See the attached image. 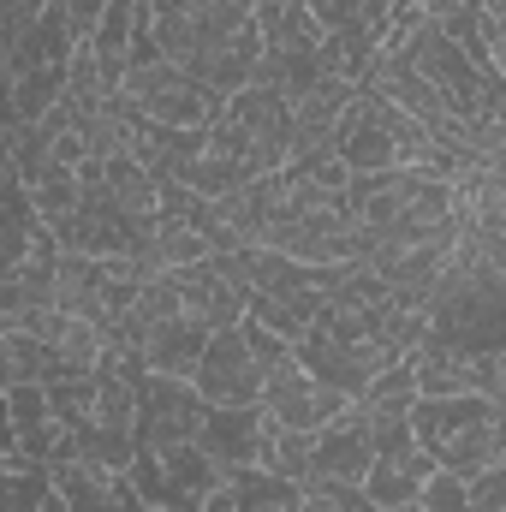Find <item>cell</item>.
Here are the masks:
<instances>
[{"label":"cell","instance_id":"27","mask_svg":"<svg viewBox=\"0 0 506 512\" xmlns=\"http://www.w3.org/2000/svg\"><path fill=\"white\" fill-rule=\"evenodd\" d=\"M364 489L358 483H328V477H304L298 483V512H364Z\"/></svg>","mask_w":506,"mask_h":512},{"label":"cell","instance_id":"34","mask_svg":"<svg viewBox=\"0 0 506 512\" xmlns=\"http://www.w3.org/2000/svg\"><path fill=\"white\" fill-rule=\"evenodd\" d=\"M304 12L316 18V30H340L358 18V0H304Z\"/></svg>","mask_w":506,"mask_h":512},{"label":"cell","instance_id":"32","mask_svg":"<svg viewBox=\"0 0 506 512\" xmlns=\"http://www.w3.org/2000/svg\"><path fill=\"white\" fill-rule=\"evenodd\" d=\"M465 495H471V512H506V465L483 471V477H471Z\"/></svg>","mask_w":506,"mask_h":512},{"label":"cell","instance_id":"10","mask_svg":"<svg viewBox=\"0 0 506 512\" xmlns=\"http://www.w3.org/2000/svg\"><path fill=\"white\" fill-rule=\"evenodd\" d=\"M191 387L209 399V405H256L262 399V370H256L251 346H245V328H215L197 352V370Z\"/></svg>","mask_w":506,"mask_h":512},{"label":"cell","instance_id":"19","mask_svg":"<svg viewBox=\"0 0 506 512\" xmlns=\"http://www.w3.org/2000/svg\"><path fill=\"white\" fill-rule=\"evenodd\" d=\"M221 114L239 126V137L262 155L268 173L286 161V120H292V102H286V96H274L268 84H245V90H233V96L221 102Z\"/></svg>","mask_w":506,"mask_h":512},{"label":"cell","instance_id":"12","mask_svg":"<svg viewBox=\"0 0 506 512\" xmlns=\"http://www.w3.org/2000/svg\"><path fill=\"white\" fill-rule=\"evenodd\" d=\"M54 274H60V245H54L48 227H36L30 251L18 256L12 268H0V334H12L30 316L54 310Z\"/></svg>","mask_w":506,"mask_h":512},{"label":"cell","instance_id":"3","mask_svg":"<svg viewBox=\"0 0 506 512\" xmlns=\"http://www.w3.org/2000/svg\"><path fill=\"white\" fill-rule=\"evenodd\" d=\"M256 18V72L251 84H268L274 96L298 102L322 84V30L304 12V0H262Z\"/></svg>","mask_w":506,"mask_h":512},{"label":"cell","instance_id":"21","mask_svg":"<svg viewBox=\"0 0 506 512\" xmlns=\"http://www.w3.org/2000/svg\"><path fill=\"white\" fill-rule=\"evenodd\" d=\"M6 417H12V453L18 459H36V465L60 459V423H54V411H48L36 382L6 387Z\"/></svg>","mask_w":506,"mask_h":512},{"label":"cell","instance_id":"14","mask_svg":"<svg viewBox=\"0 0 506 512\" xmlns=\"http://www.w3.org/2000/svg\"><path fill=\"white\" fill-rule=\"evenodd\" d=\"M370 459H376L370 417L358 411V399H346V405L310 435V477H328V483H364Z\"/></svg>","mask_w":506,"mask_h":512},{"label":"cell","instance_id":"22","mask_svg":"<svg viewBox=\"0 0 506 512\" xmlns=\"http://www.w3.org/2000/svg\"><path fill=\"white\" fill-rule=\"evenodd\" d=\"M316 310H322V292L316 286H286V292H256V298H245V316H251L256 328L280 334L286 346L316 322Z\"/></svg>","mask_w":506,"mask_h":512},{"label":"cell","instance_id":"9","mask_svg":"<svg viewBox=\"0 0 506 512\" xmlns=\"http://www.w3.org/2000/svg\"><path fill=\"white\" fill-rule=\"evenodd\" d=\"M209 399L185 376H143L137 411H131V447H167V441H197Z\"/></svg>","mask_w":506,"mask_h":512},{"label":"cell","instance_id":"7","mask_svg":"<svg viewBox=\"0 0 506 512\" xmlns=\"http://www.w3.org/2000/svg\"><path fill=\"white\" fill-rule=\"evenodd\" d=\"M149 221H155V215H131V209H120V203L108 197L96 161H84V167H78V203H72L48 233H54L60 251H72V256H137L143 251Z\"/></svg>","mask_w":506,"mask_h":512},{"label":"cell","instance_id":"31","mask_svg":"<svg viewBox=\"0 0 506 512\" xmlns=\"http://www.w3.org/2000/svg\"><path fill=\"white\" fill-rule=\"evenodd\" d=\"M239 328H245V346H251V358H256V370H262V376H268L274 364H286V358H292V346H286L280 334H268V328H256L251 316H245Z\"/></svg>","mask_w":506,"mask_h":512},{"label":"cell","instance_id":"29","mask_svg":"<svg viewBox=\"0 0 506 512\" xmlns=\"http://www.w3.org/2000/svg\"><path fill=\"white\" fill-rule=\"evenodd\" d=\"M42 6H48V0H0V60L30 36V24H36Z\"/></svg>","mask_w":506,"mask_h":512},{"label":"cell","instance_id":"8","mask_svg":"<svg viewBox=\"0 0 506 512\" xmlns=\"http://www.w3.org/2000/svg\"><path fill=\"white\" fill-rule=\"evenodd\" d=\"M120 102L131 108V120H155V126H185L203 131L221 114V96H209L191 72H179L173 60L155 66H131L120 78Z\"/></svg>","mask_w":506,"mask_h":512},{"label":"cell","instance_id":"28","mask_svg":"<svg viewBox=\"0 0 506 512\" xmlns=\"http://www.w3.org/2000/svg\"><path fill=\"white\" fill-rule=\"evenodd\" d=\"M417 507L423 512H471V495H465V483L453 471H429L423 489H417Z\"/></svg>","mask_w":506,"mask_h":512},{"label":"cell","instance_id":"17","mask_svg":"<svg viewBox=\"0 0 506 512\" xmlns=\"http://www.w3.org/2000/svg\"><path fill=\"white\" fill-rule=\"evenodd\" d=\"M54 489L66 512H149L143 495L131 489L126 471H108V465H90V459H54L48 465Z\"/></svg>","mask_w":506,"mask_h":512},{"label":"cell","instance_id":"13","mask_svg":"<svg viewBox=\"0 0 506 512\" xmlns=\"http://www.w3.org/2000/svg\"><path fill=\"white\" fill-rule=\"evenodd\" d=\"M411 382L417 393H506V352H447V346H417L411 352Z\"/></svg>","mask_w":506,"mask_h":512},{"label":"cell","instance_id":"18","mask_svg":"<svg viewBox=\"0 0 506 512\" xmlns=\"http://www.w3.org/2000/svg\"><path fill=\"white\" fill-rule=\"evenodd\" d=\"M358 84L346 78H322L316 90H304L292 102V120H286V161H304V155H334V126L346 114Z\"/></svg>","mask_w":506,"mask_h":512},{"label":"cell","instance_id":"30","mask_svg":"<svg viewBox=\"0 0 506 512\" xmlns=\"http://www.w3.org/2000/svg\"><path fill=\"white\" fill-rule=\"evenodd\" d=\"M155 60H167V54H161V36H155L149 12L137 6V18H131V42H126V72L131 66H155Z\"/></svg>","mask_w":506,"mask_h":512},{"label":"cell","instance_id":"20","mask_svg":"<svg viewBox=\"0 0 506 512\" xmlns=\"http://www.w3.org/2000/svg\"><path fill=\"white\" fill-rule=\"evenodd\" d=\"M435 465H429V453L417 447V441H405V447H381L376 459H370V471H364V501L376 512H393L405 507V501H417V489H423V477H429Z\"/></svg>","mask_w":506,"mask_h":512},{"label":"cell","instance_id":"38","mask_svg":"<svg viewBox=\"0 0 506 512\" xmlns=\"http://www.w3.org/2000/svg\"><path fill=\"white\" fill-rule=\"evenodd\" d=\"M0 137H6V131H0Z\"/></svg>","mask_w":506,"mask_h":512},{"label":"cell","instance_id":"23","mask_svg":"<svg viewBox=\"0 0 506 512\" xmlns=\"http://www.w3.org/2000/svg\"><path fill=\"white\" fill-rule=\"evenodd\" d=\"M0 512H66L54 477H48V465L18 459V453L0 459Z\"/></svg>","mask_w":506,"mask_h":512},{"label":"cell","instance_id":"37","mask_svg":"<svg viewBox=\"0 0 506 512\" xmlns=\"http://www.w3.org/2000/svg\"><path fill=\"white\" fill-rule=\"evenodd\" d=\"M364 512H376V507H364Z\"/></svg>","mask_w":506,"mask_h":512},{"label":"cell","instance_id":"2","mask_svg":"<svg viewBox=\"0 0 506 512\" xmlns=\"http://www.w3.org/2000/svg\"><path fill=\"white\" fill-rule=\"evenodd\" d=\"M292 358H298V370H310L322 387H334L346 399H358L370 376L393 370L387 352L376 346V334H370V322L346 304H328V298H322L316 322L292 340Z\"/></svg>","mask_w":506,"mask_h":512},{"label":"cell","instance_id":"36","mask_svg":"<svg viewBox=\"0 0 506 512\" xmlns=\"http://www.w3.org/2000/svg\"><path fill=\"white\" fill-rule=\"evenodd\" d=\"M197 512H233V501H227V489H215V495H209V501H203Z\"/></svg>","mask_w":506,"mask_h":512},{"label":"cell","instance_id":"16","mask_svg":"<svg viewBox=\"0 0 506 512\" xmlns=\"http://www.w3.org/2000/svg\"><path fill=\"white\" fill-rule=\"evenodd\" d=\"M167 274V286H173V298L215 334V328H233V322H245V298H239V286L227 280V268L215 262V256H203V262H185V268H161Z\"/></svg>","mask_w":506,"mask_h":512},{"label":"cell","instance_id":"25","mask_svg":"<svg viewBox=\"0 0 506 512\" xmlns=\"http://www.w3.org/2000/svg\"><path fill=\"white\" fill-rule=\"evenodd\" d=\"M96 173H102V185H108V197L131 209V215H155V203H161V185L131 161V155H102L96 161Z\"/></svg>","mask_w":506,"mask_h":512},{"label":"cell","instance_id":"15","mask_svg":"<svg viewBox=\"0 0 506 512\" xmlns=\"http://www.w3.org/2000/svg\"><path fill=\"white\" fill-rule=\"evenodd\" d=\"M274 423L262 417V405H209L203 411V429H197V447L221 465V471H245L262 459Z\"/></svg>","mask_w":506,"mask_h":512},{"label":"cell","instance_id":"5","mask_svg":"<svg viewBox=\"0 0 506 512\" xmlns=\"http://www.w3.org/2000/svg\"><path fill=\"white\" fill-rule=\"evenodd\" d=\"M143 274H131L120 256H72L60 251V274H54V310H72L78 322H90L102 334V346H120L137 304Z\"/></svg>","mask_w":506,"mask_h":512},{"label":"cell","instance_id":"6","mask_svg":"<svg viewBox=\"0 0 506 512\" xmlns=\"http://www.w3.org/2000/svg\"><path fill=\"white\" fill-rule=\"evenodd\" d=\"M126 477H131V489L143 495V507L149 512H197L221 483H227V471H221L197 441L131 447Z\"/></svg>","mask_w":506,"mask_h":512},{"label":"cell","instance_id":"4","mask_svg":"<svg viewBox=\"0 0 506 512\" xmlns=\"http://www.w3.org/2000/svg\"><path fill=\"white\" fill-rule=\"evenodd\" d=\"M203 340H209V328L173 298L167 274H149V280L137 286V304H131V322H126V340H120V346H131V352L143 358V370H155V376H185V382H191Z\"/></svg>","mask_w":506,"mask_h":512},{"label":"cell","instance_id":"35","mask_svg":"<svg viewBox=\"0 0 506 512\" xmlns=\"http://www.w3.org/2000/svg\"><path fill=\"white\" fill-rule=\"evenodd\" d=\"M0 459H12V417H6V387H0Z\"/></svg>","mask_w":506,"mask_h":512},{"label":"cell","instance_id":"24","mask_svg":"<svg viewBox=\"0 0 506 512\" xmlns=\"http://www.w3.org/2000/svg\"><path fill=\"white\" fill-rule=\"evenodd\" d=\"M227 501L233 512H298V483L292 477H274L262 465H245V471H227Z\"/></svg>","mask_w":506,"mask_h":512},{"label":"cell","instance_id":"1","mask_svg":"<svg viewBox=\"0 0 506 512\" xmlns=\"http://www.w3.org/2000/svg\"><path fill=\"white\" fill-rule=\"evenodd\" d=\"M411 441L429 453L435 471H453L459 483L506 465L501 399L483 393H417L411 399Z\"/></svg>","mask_w":506,"mask_h":512},{"label":"cell","instance_id":"11","mask_svg":"<svg viewBox=\"0 0 506 512\" xmlns=\"http://www.w3.org/2000/svg\"><path fill=\"white\" fill-rule=\"evenodd\" d=\"M262 417L274 423V429H304V435H316L340 405H346V393H334V387H322L310 370H298V358H286V364H274L268 376H262Z\"/></svg>","mask_w":506,"mask_h":512},{"label":"cell","instance_id":"26","mask_svg":"<svg viewBox=\"0 0 506 512\" xmlns=\"http://www.w3.org/2000/svg\"><path fill=\"white\" fill-rule=\"evenodd\" d=\"M256 465H262V471H274V477L304 483V477H310V435H304V429H274Z\"/></svg>","mask_w":506,"mask_h":512},{"label":"cell","instance_id":"33","mask_svg":"<svg viewBox=\"0 0 506 512\" xmlns=\"http://www.w3.org/2000/svg\"><path fill=\"white\" fill-rule=\"evenodd\" d=\"M108 12V0H60V18H66V30H72V42H84L90 30H96V18Z\"/></svg>","mask_w":506,"mask_h":512}]
</instances>
